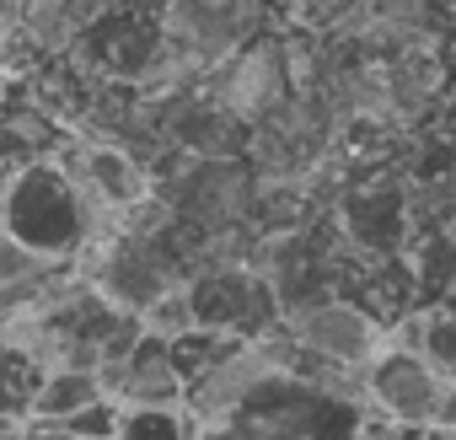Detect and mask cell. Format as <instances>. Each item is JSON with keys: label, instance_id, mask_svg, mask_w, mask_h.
I'll list each match as a JSON object with an SVG mask.
<instances>
[{"label": "cell", "instance_id": "obj_2", "mask_svg": "<svg viewBox=\"0 0 456 440\" xmlns=\"http://www.w3.org/2000/svg\"><path fill=\"white\" fill-rule=\"evenodd\" d=\"M360 403L370 419H381L387 429H408V435H424V429L451 435V413H456L451 376H440L424 354L397 349V344H381L376 360L360 371Z\"/></svg>", "mask_w": 456, "mask_h": 440}, {"label": "cell", "instance_id": "obj_3", "mask_svg": "<svg viewBox=\"0 0 456 440\" xmlns=\"http://www.w3.org/2000/svg\"><path fill=\"white\" fill-rule=\"evenodd\" d=\"M285 338H290L306 360H317V365H328V371H344V376H360V371L376 360V349L387 344V333L376 328V317H365V312L349 306V301H317V306L290 312Z\"/></svg>", "mask_w": 456, "mask_h": 440}, {"label": "cell", "instance_id": "obj_4", "mask_svg": "<svg viewBox=\"0 0 456 440\" xmlns=\"http://www.w3.org/2000/svg\"><path fill=\"white\" fill-rule=\"evenodd\" d=\"M253 28V0H167L161 44L177 49L193 70L225 65Z\"/></svg>", "mask_w": 456, "mask_h": 440}, {"label": "cell", "instance_id": "obj_18", "mask_svg": "<svg viewBox=\"0 0 456 440\" xmlns=\"http://www.w3.org/2000/svg\"><path fill=\"white\" fill-rule=\"evenodd\" d=\"M0 97H6V70H0Z\"/></svg>", "mask_w": 456, "mask_h": 440}, {"label": "cell", "instance_id": "obj_8", "mask_svg": "<svg viewBox=\"0 0 456 440\" xmlns=\"http://www.w3.org/2000/svg\"><path fill=\"white\" fill-rule=\"evenodd\" d=\"M102 397V387H97V376L92 371H49L44 381H38V392H33V408H28V424H65V419H76L81 408H92Z\"/></svg>", "mask_w": 456, "mask_h": 440}, {"label": "cell", "instance_id": "obj_16", "mask_svg": "<svg viewBox=\"0 0 456 440\" xmlns=\"http://www.w3.org/2000/svg\"><path fill=\"white\" fill-rule=\"evenodd\" d=\"M285 6H290L296 17H312V6H317V0H285Z\"/></svg>", "mask_w": 456, "mask_h": 440}, {"label": "cell", "instance_id": "obj_9", "mask_svg": "<svg viewBox=\"0 0 456 440\" xmlns=\"http://www.w3.org/2000/svg\"><path fill=\"white\" fill-rule=\"evenodd\" d=\"M183 188H188V199H193V209L204 220H232L242 209V199H248V183H242V172L232 161H199Z\"/></svg>", "mask_w": 456, "mask_h": 440}, {"label": "cell", "instance_id": "obj_5", "mask_svg": "<svg viewBox=\"0 0 456 440\" xmlns=\"http://www.w3.org/2000/svg\"><path fill=\"white\" fill-rule=\"evenodd\" d=\"M280 97H285L280 44H253V49H237L225 65H215L209 102L232 118V124H237V118H264Z\"/></svg>", "mask_w": 456, "mask_h": 440}, {"label": "cell", "instance_id": "obj_17", "mask_svg": "<svg viewBox=\"0 0 456 440\" xmlns=\"http://www.w3.org/2000/svg\"><path fill=\"white\" fill-rule=\"evenodd\" d=\"M22 435V424H0V440H17Z\"/></svg>", "mask_w": 456, "mask_h": 440}, {"label": "cell", "instance_id": "obj_14", "mask_svg": "<svg viewBox=\"0 0 456 440\" xmlns=\"http://www.w3.org/2000/svg\"><path fill=\"white\" fill-rule=\"evenodd\" d=\"M17 28H22V12L12 6V0H0V54L12 49V38H17Z\"/></svg>", "mask_w": 456, "mask_h": 440}, {"label": "cell", "instance_id": "obj_10", "mask_svg": "<svg viewBox=\"0 0 456 440\" xmlns=\"http://www.w3.org/2000/svg\"><path fill=\"white\" fill-rule=\"evenodd\" d=\"M172 134L188 145V151H199V161H225V151H232V134H237V124L225 118L209 97H199V102H188V108H177V118H172Z\"/></svg>", "mask_w": 456, "mask_h": 440}, {"label": "cell", "instance_id": "obj_19", "mask_svg": "<svg viewBox=\"0 0 456 440\" xmlns=\"http://www.w3.org/2000/svg\"><path fill=\"white\" fill-rule=\"evenodd\" d=\"M12 6H17V12H22V6H28V0H12Z\"/></svg>", "mask_w": 456, "mask_h": 440}, {"label": "cell", "instance_id": "obj_13", "mask_svg": "<svg viewBox=\"0 0 456 440\" xmlns=\"http://www.w3.org/2000/svg\"><path fill=\"white\" fill-rule=\"evenodd\" d=\"M435 65L424 60V54H403V60H392L387 65V102H392V113H419L424 102H429V92H435Z\"/></svg>", "mask_w": 456, "mask_h": 440}, {"label": "cell", "instance_id": "obj_6", "mask_svg": "<svg viewBox=\"0 0 456 440\" xmlns=\"http://www.w3.org/2000/svg\"><path fill=\"white\" fill-rule=\"evenodd\" d=\"M70 264H49L38 253H28L22 242H12L0 232V328H12L22 317H38L70 280Z\"/></svg>", "mask_w": 456, "mask_h": 440}, {"label": "cell", "instance_id": "obj_15", "mask_svg": "<svg viewBox=\"0 0 456 440\" xmlns=\"http://www.w3.org/2000/svg\"><path fill=\"white\" fill-rule=\"evenodd\" d=\"M17 440H76V435H65V429H44V424H22Z\"/></svg>", "mask_w": 456, "mask_h": 440}, {"label": "cell", "instance_id": "obj_7", "mask_svg": "<svg viewBox=\"0 0 456 440\" xmlns=\"http://www.w3.org/2000/svg\"><path fill=\"white\" fill-rule=\"evenodd\" d=\"M70 172L86 183V193L118 220V226H124V220L151 199V177H145V167H140L129 151H118V145H86V151H76Z\"/></svg>", "mask_w": 456, "mask_h": 440}, {"label": "cell", "instance_id": "obj_1", "mask_svg": "<svg viewBox=\"0 0 456 440\" xmlns=\"http://www.w3.org/2000/svg\"><path fill=\"white\" fill-rule=\"evenodd\" d=\"M220 429H232L237 440H360L365 408L290 371H274L220 419Z\"/></svg>", "mask_w": 456, "mask_h": 440}, {"label": "cell", "instance_id": "obj_12", "mask_svg": "<svg viewBox=\"0 0 456 440\" xmlns=\"http://www.w3.org/2000/svg\"><path fill=\"white\" fill-rule=\"evenodd\" d=\"M199 424L183 413V403L167 408H118L113 419V440H193Z\"/></svg>", "mask_w": 456, "mask_h": 440}, {"label": "cell", "instance_id": "obj_11", "mask_svg": "<svg viewBox=\"0 0 456 440\" xmlns=\"http://www.w3.org/2000/svg\"><path fill=\"white\" fill-rule=\"evenodd\" d=\"M38 381H44L38 360L22 344L0 338V424H28V408H33Z\"/></svg>", "mask_w": 456, "mask_h": 440}]
</instances>
